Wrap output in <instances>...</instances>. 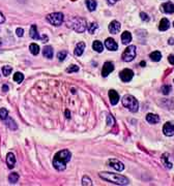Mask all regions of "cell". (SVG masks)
<instances>
[{
    "instance_id": "47",
    "label": "cell",
    "mask_w": 174,
    "mask_h": 186,
    "mask_svg": "<svg viewBox=\"0 0 174 186\" xmlns=\"http://www.w3.org/2000/svg\"><path fill=\"white\" fill-rule=\"evenodd\" d=\"M72 1H75V0H72Z\"/></svg>"
},
{
    "instance_id": "44",
    "label": "cell",
    "mask_w": 174,
    "mask_h": 186,
    "mask_svg": "<svg viewBox=\"0 0 174 186\" xmlns=\"http://www.w3.org/2000/svg\"><path fill=\"white\" fill-rule=\"evenodd\" d=\"M2 90L5 91V92H6V91H8V86H7V85H3V86H2Z\"/></svg>"
},
{
    "instance_id": "40",
    "label": "cell",
    "mask_w": 174,
    "mask_h": 186,
    "mask_svg": "<svg viewBox=\"0 0 174 186\" xmlns=\"http://www.w3.org/2000/svg\"><path fill=\"white\" fill-rule=\"evenodd\" d=\"M168 61L170 62V63L172 64V65H174V56H173V55H170V56L168 57Z\"/></svg>"
},
{
    "instance_id": "20",
    "label": "cell",
    "mask_w": 174,
    "mask_h": 186,
    "mask_svg": "<svg viewBox=\"0 0 174 186\" xmlns=\"http://www.w3.org/2000/svg\"><path fill=\"white\" fill-rule=\"evenodd\" d=\"M146 120L148 123H150V124H156L159 121H160V117L156 114H147L146 116Z\"/></svg>"
},
{
    "instance_id": "15",
    "label": "cell",
    "mask_w": 174,
    "mask_h": 186,
    "mask_svg": "<svg viewBox=\"0 0 174 186\" xmlns=\"http://www.w3.org/2000/svg\"><path fill=\"white\" fill-rule=\"evenodd\" d=\"M6 165L8 166V169H13L14 165H16V157L11 152L7 153L6 155Z\"/></svg>"
},
{
    "instance_id": "7",
    "label": "cell",
    "mask_w": 174,
    "mask_h": 186,
    "mask_svg": "<svg viewBox=\"0 0 174 186\" xmlns=\"http://www.w3.org/2000/svg\"><path fill=\"white\" fill-rule=\"evenodd\" d=\"M108 165L110 166H112L114 170L118 171V172H121L124 169V166H123L122 162H120L118 159H115V158H112V159H109L108 160Z\"/></svg>"
},
{
    "instance_id": "9",
    "label": "cell",
    "mask_w": 174,
    "mask_h": 186,
    "mask_svg": "<svg viewBox=\"0 0 174 186\" xmlns=\"http://www.w3.org/2000/svg\"><path fill=\"white\" fill-rule=\"evenodd\" d=\"M163 132L167 137L174 136V123L173 122H166L163 127Z\"/></svg>"
},
{
    "instance_id": "25",
    "label": "cell",
    "mask_w": 174,
    "mask_h": 186,
    "mask_svg": "<svg viewBox=\"0 0 174 186\" xmlns=\"http://www.w3.org/2000/svg\"><path fill=\"white\" fill-rule=\"evenodd\" d=\"M150 59L152 60V61H156V62H158L161 60V58H162V54H161V52H159V51H154V52H152L151 54H150Z\"/></svg>"
},
{
    "instance_id": "13",
    "label": "cell",
    "mask_w": 174,
    "mask_h": 186,
    "mask_svg": "<svg viewBox=\"0 0 174 186\" xmlns=\"http://www.w3.org/2000/svg\"><path fill=\"white\" fill-rule=\"evenodd\" d=\"M105 46H106V48L110 51H116L118 49V45L116 43L115 40L111 37L107 38V39L105 40Z\"/></svg>"
},
{
    "instance_id": "8",
    "label": "cell",
    "mask_w": 174,
    "mask_h": 186,
    "mask_svg": "<svg viewBox=\"0 0 174 186\" xmlns=\"http://www.w3.org/2000/svg\"><path fill=\"white\" fill-rule=\"evenodd\" d=\"M120 79H121L122 82H130V80L133 79V76H134V72H133L132 69L125 68L120 72Z\"/></svg>"
},
{
    "instance_id": "35",
    "label": "cell",
    "mask_w": 174,
    "mask_h": 186,
    "mask_svg": "<svg viewBox=\"0 0 174 186\" xmlns=\"http://www.w3.org/2000/svg\"><path fill=\"white\" fill-rule=\"evenodd\" d=\"M66 54L67 53L65 52V51H63V52H59L57 55V58L59 61H63V60L65 59V57H66Z\"/></svg>"
},
{
    "instance_id": "41",
    "label": "cell",
    "mask_w": 174,
    "mask_h": 186,
    "mask_svg": "<svg viewBox=\"0 0 174 186\" xmlns=\"http://www.w3.org/2000/svg\"><path fill=\"white\" fill-rule=\"evenodd\" d=\"M5 22V18H4V16L2 14V13H0V24L4 23Z\"/></svg>"
},
{
    "instance_id": "42",
    "label": "cell",
    "mask_w": 174,
    "mask_h": 186,
    "mask_svg": "<svg viewBox=\"0 0 174 186\" xmlns=\"http://www.w3.org/2000/svg\"><path fill=\"white\" fill-rule=\"evenodd\" d=\"M117 1H118V0H108V3L109 4H115Z\"/></svg>"
},
{
    "instance_id": "6",
    "label": "cell",
    "mask_w": 174,
    "mask_h": 186,
    "mask_svg": "<svg viewBox=\"0 0 174 186\" xmlns=\"http://www.w3.org/2000/svg\"><path fill=\"white\" fill-rule=\"evenodd\" d=\"M135 57H136V47L135 46H129L121 55V59L124 62L133 61Z\"/></svg>"
},
{
    "instance_id": "12",
    "label": "cell",
    "mask_w": 174,
    "mask_h": 186,
    "mask_svg": "<svg viewBox=\"0 0 174 186\" xmlns=\"http://www.w3.org/2000/svg\"><path fill=\"white\" fill-rule=\"evenodd\" d=\"M161 11L165 14H173L174 13V4L172 2H166L161 5Z\"/></svg>"
},
{
    "instance_id": "46",
    "label": "cell",
    "mask_w": 174,
    "mask_h": 186,
    "mask_svg": "<svg viewBox=\"0 0 174 186\" xmlns=\"http://www.w3.org/2000/svg\"><path fill=\"white\" fill-rule=\"evenodd\" d=\"M173 26H174V22H173Z\"/></svg>"
},
{
    "instance_id": "11",
    "label": "cell",
    "mask_w": 174,
    "mask_h": 186,
    "mask_svg": "<svg viewBox=\"0 0 174 186\" xmlns=\"http://www.w3.org/2000/svg\"><path fill=\"white\" fill-rule=\"evenodd\" d=\"M120 28H121V25H120L119 22L117 21H112L109 25V31L112 34H117L120 31Z\"/></svg>"
},
{
    "instance_id": "39",
    "label": "cell",
    "mask_w": 174,
    "mask_h": 186,
    "mask_svg": "<svg viewBox=\"0 0 174 186\" xmlns=\"http://www.w3.org/2000/svg\"><path fill=\"white\" fill-rule=\"evenodd\" d=\"M16 33H17V35H18L19 37H21V36H23V34H24V30L22 28H17Z\"/></svg>"
},
{
    "instance_id": "28",
    "label": "cell",
    "mask_w": 174,
    "mask_h": 186,
    "mask_svg": "<svg viewBox=\"0 0 174 186\" xmlns=\"http://www.w3.org/2000/svg\"><path fill=\"white\" fill-rule=\"evenodd\" d=\"M167 156H168V154H167V153L163 154V156H162V162H163L164 165L166 166V168L171 169V168H172V163L169 162V161H168V157H167Z\"/></svg>"
},
{
    "instance_id": "1",
    "label": "cell",
    "mask_w": 174,
    "mask_h": 186,
    "mask_svg": "<svg viewBox=\"0 0 174 186\" xmlns=\"http://www.w3.org/2000/svg\"><path fill=\"white\" fill-rule=\"evenodd\" d=\"M72 158V153L67 149L64 150L58 151L54 156L53 159V166L56 169L57 171H64L66 168V163L71 160Z\"/></svg>"
},
{
    "instance_id": "18",
    "label": "cell",
    "mask_w": 174,
    "mask_h": 186,
    "mask_svg": "<svg viewBox=\"0 0 174 186\" xmlns=\"http://www.w3.org/2000/svg\"><path fill=\"white\" fill-rule=\"evenodd\" d=\"M121 42L123 45H129L132 42V34L129 31H124L121 34Z\"/></svg>"
},
{
    "instance_id": "27",
    "label": "cell",
    "mask_w": 174,
    "mask_h": 186,
    "mask_svg": "<svg viewBox=\"0 0 174 186\" xmlns=\"http://www.w3.org/2000/svg\"><path fill=\"white\" fill-rule=\"evenodd\" d=\"M18 180H19V174L18 173H13L8 176V181H9V183H11V184L17 183L18 182Z\"/></svg>"
},
{
    "instance_id": "19",
    "label": "cell",
    "mask_w": 174,
    "mask_h": 186,
    "mask_svg": "<svg viewBox=\"0 0 174 186\" xmlns=\"http://www.w3.org/2000/svg\"><path fill=\"white\" fill-rule=\"evenodd\" d=\"M43 55L44 57L48 58V59H52L53 58V49L51 46H46L43 49Z\"/></svg>"
},
{
    "instance_id": "36",
    "label": "cell",
    "mask_w": 174,
    "mask_h": 186,
    "mask_svg": "<svg viewBox=\"0 0 174 186\" xmlns=\"http://www.w3.org/2000/svg\"><path fill=\"white\" fill-rule=\"evenodd\" d=\"M114 123H115L114 118H113L111 115H108L107 116V124H108V126H112Z\"/></svg>"
},
{
    "instance_id": "3",
    "label": "cell",
    "mask_w": 174,
    "mask_h": 186,
    "mask_svg": "<svg viewBox=\"0 0 174 186\" xmlns=\"http://www.w3.org/2000/svg\"><path fill=\"white\" fill-rule=\"evenodd\" d=\"M122 105L124 106V108H127V110L130 111L132 113H136L138 112V110H139L138 100L133 95H130V94H127V95L123 96Z\"/></svg>"
},
{
    "instance_id": "45",
    "label": "cell",
    "mask_w": 174,
    "mask_h": 186,
    "mask_svg": "<svg viewBox=\"0 0 174 186\" xmlns=\"http://www.w3.org/2000/svg\"><path fill=\"white\" fill-rule=\"evenodd\" d=\"M140 65H141V66H145V62H144V61H142L141 63H140Z\"/></svg>"
},
{
    "instance_id": "43",
    "label": "cell",
    "mask_w": 174,
    "mask_h": 186,
    "mask_svg": "<svg viewBox=\"0 0 174 186\" xmlns=\"http://www.w3.org/2000/svg\"><path fill=\"white\" fill-rule=\"evenodd\" d=\"M65 117H66V118H71V114H69V110L65 111Z\"/></svg>"
},
{
    "instance_id": "5",
    "label": "cell",
    "mask_w": 174,
    "mask_h": 186,
    "mask_svg": "<svg viewBox=\"0 0 174 186\" xmlns=\"http://www.w3.org/2000/svg\"><path fill=\"white\" fill-rule=\"evenodd\" d=\"M47 21L49 22L50 24H52L53 26H60L63 22L64 16L62 13H53L50 14L46 17Z\"/></svg>"
},
{
    "instance_id": "34",
    "label": "cell",
    "mask_w": 174,
    "mask_h": 186,
    "mask_svg": "<svg viewBox=\"0 0 174 186\" xmlns=\"http://www.w3.org/2000/svg\"><path fill=\"white\" fill-rule=\"evenodd\" d=\"M77 71H79V66H77V65H71V66L66 68V72H77Z\"/></svg>"
},
{
    "instance_id": "24",
    "label": "cell",
    "mask_w": 174,
    "mask_h": 186,
    "mask_svg": "<svg viewBox=\"0 0 174 186\" xmlns=\"http://www.w3.org/2000/svg\"><path fill=\"white\" fill-rule=\"evenodd\" d=\"M92 49L95 51V52L98 53H102L104 50V46L103 43H102L101 42H98V40H95V42H93L92 43Z\"/></svg>"
},
{
    "instance_id": "32",
    "label": "cell",
    "mask_w": 174,
    "mask_h": 186,
    "mask_svg": "<svg viewBox=\"0 0 174 186\" xmlns=\"http://www.w3.org/2000/svg\"><path fill=\"white\" fill-rule=\"evenodd\" d=\"M82 185H84V186H86V185L91 186V185H92V181H91V179L89 177H87V176H84L83 179H82Z\"/></svg>"
},
{
    "instance_id": "17",
    "label": "cell",
    "mask_w": 174,
    "mask_h": 186,
    "mask_svg": "<svg viewBox=\"0 0 174 186\" xmlns=\"http://www.w3.org/2000/svg\"><path fill=\"white\" fill-rule=\"evenodd\" d=\"M84 50H85V43L83 42H80L79 43H77L76 46V49H75V55L76 56H81L82 54H83Z\"/></svg>"
},
{
    "instance_id": "38",
    "label": "cell",
    "mask_w": 174,
    "mask_h": 186,
    "mask_svg": "<svg viewBox=\"0 0 174 186\" xmlns=\"http://www.w3.org/2000/svg\"><path fill=\"white\" fill-rule=\"evenodd\" d=\"M140 17H141V20L142 21H145V22H148L149 21V17H148V14H147L141 13V14H140Z\"/></svg>"
},
{
    "instance_id": "16",
    "label": "cell",
    "mask_w": 174,
    "mask_h": 186,
    "mask_svg": "<svg viewBox=\"0 0 174 186\" xmlns=\"http://www.w3.org/2000/svg\"><path fill=\"white\" fill-rule=\"evenodd\" d=\"M169 27H170V22H169L168 19L163 18L161 21H160V25H159V29L161 31H166L168 30Z\"/></svg>"
},
{
    "instance_id": "29",
    "label": "cell",
    "mask_w": 174,
    "mask_h": 186,
    "mask_svg": "<svg viewBox=\"0 0 174 186\" xmlns=\"http://www.w3.org/2000/svg\"><path fill=\"white\" fill-rule=\"evenodd\" d=\"M23 80H24V74L22 72H16L14 74V81L17 82V83H21V82H23Z\"/></svg>"
},
{
    "instance_id": "4",
    "label": "cell",
    "mask_w": 174,
    "mask_h": 186,
    "mask_svg": "<svg viewBox=\"0 0 174 186\" xmlns=\"http://www.w3.org/2000/svg\"><path fill=\"white\" fill-rule=\"evenodd\" d=\"M69 26L74 29L76 32L82 33L86 30L87 28V22L85 19L80 18V17H76V18H72L69 23Z\"/></svg>"
},
{
    "instance_id": "21",
    "label": "cell",
    "mask_w": 174,
    "mask_h": 186,
    "mask_svg": "<svg viewBox=\"0 0 174 186\" xmlns=\"http://www.w3.org/2000/svg\"><path fill=\"white\" fill-rule=\"evenodd\" d=\"M4 122H5V124L7 125V127H8L9 129H11V130H16L17 128H18V126H17L16 122H14L11 117H7L6 119L4 120Z\"/></svg>"
},
{
    "instance_id": "2",
    "label": "cell",
    "mask_w": 174,
    "mask_h": 186,
    "mask_svg": "<svg viewBox=\"0 0 174 186\" xmlns=\"http://www.w3.org/2000/svg\"><path fill=\"white\" fill-rule=\"evenodd\" d=\"M98 176H100L103 180L107 181V182H110V183H114V184H117V185H127L130 183V181L127 177H124V176H122V175H118V174L104 172V173L98 174Z\"/></svg>"
},
{
    "instance_id": "14",
    "label": "cell",
    "mask_w": 174,
    "mask_h": 186,
    "mask_svg": "<svg viewBox=\"0 0 174 186\" xmlns=\"http://www.w3.org/2000/svg\"><path fill=\"white\" fill-rule=\"evenodd\" d=\"M109 98H110V102L112 106L117 105V102L119 101V95L115 90H110L109 91Z\"/></svg>"
},
{
    "instance_id": "30",
    "label": "cell",
    "mask_w": 174,
    "mask_h": 186,
    "mask_svg": "<svg viewBox=\"0 0 174 186\" xmlns=\"http://www.w3.org/2000/svg\"><path fill=\"white\" fill-rule=\"evenodd\" d=\"M7 117H8V112H7L6 109H4V108L0 109V119L4 121Z\"/></svg>"
},
{
    "instance_id": "10",
    "label": "cell",
    "mask_w": 174,
    "mask_h": 186,
    "mask_svg": "<svg viewBox=\"0 0 174 186\" xmlns=\"http://www.w3.org/2000/svg\"><path fill=\"white\" fill-rule=\"evenodd\" d=\"M113 71H114V64H113L112 62H110V61H107L105 64H104V66H103L102 76H103L104 78H106V77H108L109 74H110V72H112Z\"/></svg>"
},
{
    "instance_id": "37",
    "label": "cell",
    "mask_w": 174,
    "mask_h": 186,
    "mask_svg": "<svg viewBox=\"0 0 174 186\" xmlns=\"http://www.w3.org/2000/svg\"><path fill=\"white\" fill-rule=\"evenodd\" d=\"M170 91H171V87L170 86H163L162 87V92H163V94H165V95L169 94Z\"/></svg>"
},
{
    "instance_id": "31",
    "label": "cell",
    "mask_w": 174,
    "mask_h": 186,
    "mask_svg": "<svg viewBox=\"0 0 174 186\" xmlns=\"http://www.w3.org/2000/svg\"><path fill=\"white\" fill-rule=\"evenodd\" d=\"M11 71H13V67H11V66H8V65H6V66L2 67V72H3L4 76H6V77L9 76Z\"/></svg>"
},
{
    "instance_id": "26",
    "label": "cell",
    "mask_w": 174,
    "mask_h": 186,
    "mask_svg": "<svg viewBox=\"0 0 174 186\" xmlns=\"http://www.w3.org/2000/svg\"><path fill=\"white\" fill-rule=\"evenodd\" d=\"M29 50H30L32 55H37L38 53H40V47H38V45H36V43H31V45L29 46Z\"/></svg>"
},
{
    "instance_id": "23",
    "label": "cell",
    "mask_w": 174,
    "mask_h": 186,
    "mask_svg": "<svg viewBox=\"0 0 174 186\" xmlns=\"http://www.w3.org/2000/svg\"><path fill=\"white\" fill-rule=\"evenodd\" d=\"M85 3H86V5H87V8H88V11H95V8H96V1L95 0H85Z\"/></svg>"
},
{
    "instance_id": "33",
    "label": "cell",
    "mask_w": 174,
    "mask_h": 186,
    "mask_svg": "<svg viewBox=\"0 0 174 186\" xmlns=\"http://www.w3.org/2000/svg\"><path fill=\"white\" fill-rule=\"evenodd\" d=\"M98 24L96 23H91L90 25L88 26V31H89V33H91V34H93L94 33V31L96 30V29H98Z\"/></svg>"
},
{
    "instance_id": "22",
    "label": "cell",
    "mask_w": 174,
    "mask_h": 186,
    "mask_svg": "<svg viewBox=\"0 0 174 186\" xmlns=\"http://www.w3.org/2000/svg\"><path fill=\"white\" fill-rule=\"evenodd\" d=\"M29 34H30V37L33 38V39H40V34H38V32H37V28H36L35 25L31 26Z\"/></svg>"
}]
</instances>
